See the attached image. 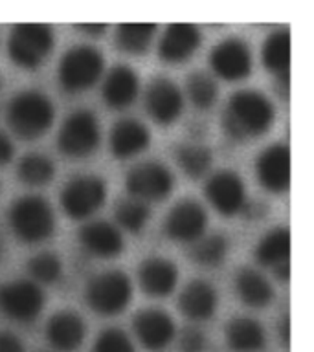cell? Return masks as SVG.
Here are the masks:
<instances>
[{"label": "cell", "instance_id": "obj_1", "mask_svg": "<svg viewBox=\"0 0 314 352\" xmlns=\"http://www.w3.org/2000/svg\"><path fill=\"white\" fill-rule=\"evenodd\" d=\"M275 120L274 103L259 90H237L228 98L220 116V125L231 140L250 142L272 129Z\"/></svg>", "mask_w": 314, "mask_h": 352}, {"label": "cell", "instance_id": "obj_2", "mask_svg": "<svg viewBox=\"0 0 314 352\" xmlns=\"http://www.w3.org/2000/svg\"><path fill=\"white\" fill-rule=\"evenodd\" d=\"M54 101L41 90H22L11 98L6 120L11 132L21 140L33 142L43 138L54 125Z\"/></svg>", "mask_w": 314, "mask_h": 352}, {"label": "cell", "instance_id": "obj_3", "mask_svg": "<svg viewBox=\"0 0 314 352\" xmlns=\"http://www.w3.org/2000/svg\"><path fill=\"white\" fill-rule=\"evenodd\" d=\"M8 220L17 239L26 244L46 241L55 230L54 208L46 198L39 195H24L17 198L10 206Z\"/></svg>", "mask_w": 314, "mask_h": 352}, {"label": "cell", "instance_id": "obj_4", "mask_svg": "<svg viewBox=\"0 0 314 352\" xmlns=\"http://www.w3.org/2000/svg\"><path fill=\"white\" fill-rule=\"evenodd\" d=\"M55 35L48 24L22 22L13 26L8 38V55L13 65L33 70L44 65L54 52Z\"/></svg>", "mask_w": 314, "mask_h": 352}, {"label": "cell", "instance_id": "obj_5", "mask_svg": "<svg viewBox=\"0 0 314 352\" xmlns=\"http://www.w3.org/2000/svg\"><path fill=\"white\" fill-rule=\"evenodd\" d=\"M105 57L90 44H76L59 60V82L68 94L85 92L103 76Z\"/></svg>", "mask_w": 314, "mask_h": 352}, {"label": "cell", "instance_id": "obj_6", "mask_svg": "<svg viewBox=\"0 0 314 352\" xmlns=\"http://www.w3.org/2000/svg\"><path fill=\"white\" fill-rule=\"evenodd\" d=\"M132 280L121 270H107L88 280L85 297L88 307L99 316H118L132 299Z\"/></svg>", "mask_w": 314, "mask_h": 352}, {"label": "cell", "instance_id": "obj_7", "mask_svg": "<svg viewBox=\"0 0 314 352\" xmlns=\"http://www.w3.org/2000/svg\"><path fill=\"white\" fill-rule=\"evenodd\" d=\"M101 142V126L92 110H74L59 129L57 147L65 156L85 158L96 153Z\"/></svg>", "mask_w": 314, "mask_h": 352}, {"label": "cell", "instance_id": "obj_8", "mask_svg": "<svg viewBox=\"0 0 314 352\" xmlns=\"http://www.w3.org/2000/svg\"><path fill=\"white\" fill-rule=\"evenodd\" d=\"M61 208L70 219L92 217L107 200V182L98 175H76L61 189Z\"/></svg>", "mask_w": 314, "mask_h": 352}, {"label": "cell", "instance_id": "obj_9", "mask_svg": "<svg viewBox=\"0 0 314 352\" xmlns=\"http://www.w3.org/2000/svg\"><path fill=\"white\" fill-rule=\"evenodd\" d=\"M127 192L142 202H162L169 197L175 187L173 173L158 160L140 162L127 173Z\"/></svg>", "mask_w": 314, "mask_h": 352}, {"label": "cell", "instance_id": "obj_10", "mask_svg": "<svg viewBox=\"0 0 314 352\" xmlns=\"http://www.w3.org/2000/svg\"><path fill=\"white\" fill-rule=\"evenodd\" d=\"M46 302L43 288L28 279H17L0 285V312L6 318L30 323L41 316Z\"/></svg>", "mask_w": 314, "mask_h": 352}, {"label": "cell", "instance_id": "obj_11", "mask_svg": "<svg viewBox=\"0 0 314 352\" xmlns=\"http://www.w3.org/2000/svg\"><path fill=\"white\" fill-rule=\"evenodd\" d=\"M208 213L200 202L182 198L164 219V233L175 242H195L206 233Z\"/></svg>", "mask_w": 314, "mask_h": 352}, {"label": "cell", "instance_id": "obj_12", "mask_svg": "<svg viewBox=\"0 0 314 352\" xmlns=\"http://www.w3.org/2000/svg\"><path fill=\"white\" fill-rule=\"evenodd\" d=\"M209 66L215 76L226 81H241L252 72V50L247 41L239 37H228L220 41L209 52Z\"/></svg>", "mask_w": 314, "mask_h": 352}, {"label": "cell", "instance_id": "obj_13", "mask_svg": "<svg viewBox=\"0 0 314 352\" xmlns=\"http://www.w3.org/2000/svg\"><path fill=\"white\" fill-rule=\"evenodd\" d=\"M145 110L158 125H171L184 110V94L175 81L158 76L145 88Z\"/></svg>", "mask_w": 314, "mask_h": 352}, {"label": "cell", "instance_id": "obj_14", "mask_svg": "<svg viewBox=\"0 0 314 352\" xmlns=\"http://www.w3.org/2000/svg\"><path fill=\"white\" fill-rule=\"evenodd\" d=\"M204 192L208 202L222 217H233L241 213L242 206L247 202V189L244 182L236 170H217L209 176Z\"/></svg>", "mask_w": 314, "mask_h": 352}, {"label": "cell", "instance_id": "obj_15", "mask_svg": "<svg viewBox=\"0 0 314 352\" xmlns=\"http://www.w3.org/2000/svg\"><path fill=\"white\" fill-rule=\"evenodd\" d=\"M255 175L266 191L281 195L291 186V151L283 143L264 147L255 158Z\"/></svg>", "mask_w": 314, "mask_h": 352}, {"label": "cell", "instance_id": "obj_16", "mask_svg": "<svg viewBox=\"0 0 314 352\" xmlns=\"http://www.w3.org/2000/svg\"><path fill=\"white\" fill-rule=\"evenodd\" d=\"M138 341L147 351H162L175 340L176 327L169 314L160 308H143L132 318Z\"/></svg>", "mask_w": 314, "mask_h": 352}, {"label": "cell", "instance_id": "obj_17", "mask_svg": "<svg viewBox=\"0 0 314 352\" xmlns=\"http://www.w3.org/2000/svg\"><path fill=\"white\" fill-rule=\"evenodd\" d=\"M253 257L261 266L274 272L280 280H289L291 275V231L274 228L266 231L253 248Z\"/></svg>", "mask_w": 314, "mask_h": 352}, {"label": "cell", "instance_id": "obj_18", "mask_svg": "<svg viewBox=\"0 0 314 352\" xmlns=\"http://www.w3.org/2000/svg\"><path fill=\"white\" fill-rule=\"evenodd\" d=\"M202 33L195 24L189 22H173L165 28L164 35L158 43L160 59L169 65H178L191 59L200 48Z\"/></svg>", "mask_w": 314, "mask_h": 352}, {"label": "cell", "instance_id": "obj_19", "mask_svg": "<svg viewBox=\"0 0 314 352\" xmlns=\"http://www.w3.org/2000/svg\"><path fill=\"white\" fill-rule=\"evenodd\" d=\"M77 239L88 253L99 258H114L125 250L123 233L109 220H94L83 224L77 231Z\"/></svg>", "mask_w": 314, "mask_h": 352}, {"label": "cell", "instance_id": "obj_20", "mask_svg": "<svg viewBox=\"0 0 314 352\" xmlns=\"http://www.w3.org/2000/svg\"><path fill=\"white\" fill-rule=\"evenodd\" d=\"M46 340L55 351L74 352L83 345L87 336V324L74 310H59L46 323Z\"/></svg>", "mask_w": 314, "mask_h": 352}, {"label": "cell", "instance_id": "obj_21", "mask_svg": "<svg viewBox=\"0 0 314 352\" xmlns=\"http://www.w3.org/2000/svg\"><path fill=\"white\" fill-rule=\"evenodd\" d=\"M138 285L149 297H167L178 285V268L165 257H147L138 266Z\"/></svg>", "mask_w": 314, "mask_h": 352}, {"label": "cell", "instance_id": "obj_22", "mask_svg": "<svg viewBox=\"0 0 314 352\" xmlns=\"http://www.w3.org/2000/svg\"><path fill=\"white\" fill-rule=\"evenodd\" d=\"M138 90H140V77L136 70L129 65H116L107 72L101 94H103V101L110 109L123 110L136 101Z\"/></svg>", "mask_w": 314, "mask_h": 352}, {"label": "cell", "instance_id": "obj_23", "mask_svg": "<svg viewBox=\"0 0 314 352\" xmlns=\"http://www.w3.org/2000/svg\"><path fill=\"white\" fill-rule=\"evenodd\" d=\"M151 143V132L142 121L134 118H125V120L116 121L109 136L110 153L116 158L127 160L143 153Z\"/></svg>", "mask_w": 314, "mask_h": 352}, {"label": "cell", "instance_id": "obj_24", "mask_svg": "<svg viewBox=\"0 0 314 352\" xmlns=\"http://www.w3.org/2000/svg\"><path fill=\"white\" fill-rule=\"evenodd\" d=\"M219 296L213 285L204 279L189 280L178 296V310L191 321H206L215 314Z\"/></svg>", "mask_w": 314, "mask_h": 352}, {"label": "cell", "instance_id": "obj_25", "mask_svg": "<svg viewBox=\"0 0 314 352\" xmlns=\"http://www.w3.org/2000/svg\"><path fill=\"white\" fill-rule=\"evenodd\" d=\"M226 343L236 352H258L266 345V332L258 319L237 316L224 329Z\"/></svg>", "mask_w": 314, "mask_h": 352}, {"label": "cell", "instance_id": "obj_26", "mask_svg": "<svg viewBox=\"0 0 314 352\" xmlns=\"http://www.w3.org/2000/svg\"><path fill=\"white\" fill-rule=\"evenodd\" d=\"M236 292L247 307L264 308L274 301V286L259 270L244 266L236 274Z\"/></svg>", "mask_w": 314, "mask_h": 352}, {"label": "cell", "instance_id": "obj_27", "mask_svg": "<svg viewBox=\"0 0 314 352\" xmlns=\"http://www.w3.org/2000/svg\"><path fill=\"white\" fill-rule=\"evenodd\" d=\"M261 59L264 68L278 76L283 82H289L291 70V33L289 30H274L264 38L261 48Z\"/></svg>", "mask_w": 314, "mask_h": 352}, {"label": "cell", "instance_id": "obj_28", "mask_svg": "<svg viewBox=\"0 0 314 352\" xmlns=\"http://www.w3.org/2000/svg\"><path fill=\"white\" fill-rule=\"evenodd\" d=\"M156 24L153 22H123L116 28V48L129 55L147 54L153 44Z\"/></svg>", "mask_w": 314, "mask_h": 352}, {"label": "cell", "instance_id": "obj_29", "mask_svg": "<svg viewBox=\"0 0 314 352\" xmlns=\"http://www.w3.org/2000/svg\"><path fill=\"white\" fill-rule=\"evenodd\" d=\"M175 160L187 178L200 180L211 169L213 153L200 143H180L175 148Z\"/></svg>", "mask_w": 314, "mask_h": 352}, {"label": "cell", "instance_id": "obj_30", "mask_svg": "<svg viewBox=\"0 0 314 352\" xmlns=\"http://www.w3.org/2000/svg\"><path fill=\"white\" fill-rule=\"evenodd\" d=\"M228 252H230L228 235L215 231L193 242V246L189 248V257L193 263L200 264L204 268H217L219 264H222Z\"/></svg>", "mask_w": 314, "mask_h": 352}, {"label": "cell", "instance_id": "obj_31", "mask_svg": "<svg viewBox=\"0 0 314 352\" xmlns=\"http://www.w3.org/2000/svg\"><path fill=\"white\" fill-rule=\"evenodd\" d=\"M17 176L26 186H44L54 180L55 164L43 153H28L19 160Z\"/></svg>", "mask_w": 314, "mask_h": 352}, {"label": "cell", "instance_id": "obj_32", "mask_svg": "<svg viewBox=\"0 0 314 352\" xmlns=\"http://www.w3.org/2000/svg\"><path fill=\"white\" fill-rule=\"evenodd\" d=\"M149 217H151V209L147 204L138 198L127 197L116 202L114 219L118 228H123L131 233H140L147 224Z\"/></svg>", "mask_w": 314, "mask_h": 352}, {"label": "cell", "instance_id": "obj_33", "mask_svg": "<svg viewBox=\"0 0 314 352\" xmlns=\"http://www.w3.org/2000/svg\"><path fill=\"white\" fill-rule=\"evenodd\" d=\"M186 92L191 99V103L195 104V109L198 110H208L211 109L217 101L219 96V87L217 81L213 79L211 74L208 72H191L187 76L186 81Z\"/></svg>", "mask_w": 314, "mask_h": 352}, {"label": "cell", "instance_id": "obj_34", "mask_svg": "<svg viewBox=\"0 0 314 352\" xmlns=\"http://www.w3.org/2000/svg\"><path fill=\"white\" fill-rule=\"evenodd\" d=\"M28 272L32 275L33 283L43 285H54L61 279L63 274V263L61 258L52 252H43L33 255L28 261Z\"/></svg>", "mask_w": 314, "mask_h": 352}, {"label": "cell", "instance_id": "obj_35", "mask_svg": "<svg viewBox=\"0 0 314 352\" xmlns=\"http://www.w3.org/2000/svg\"><path fill=\"white\" fill-rule=\"evenodd\" d=\"M92 352H136V346L123 330L110 327L96 338Z\"/></svg>", "mask_w": 314, "mask_h": 352}, {"label": "cell", "instance_id": "obj_36", "mask_svg": "<svg viewBox=\"0 0 314 352\" xmlns=\"http://www.w3.org/2000/svg\"><path fill=\"white\" fill-rule=\"evenodd\" d=\"M178 349L180 352H206L208 338L197 327H186L178 336Z\"/></svg>", "mask_w": 314, "mask_h": 352}, {"label": "cell", "instance_id": "obj_37", "mask_svg": "<svg viewBox=\"0 0 314 352\" xmlns=\"http://www.w3.org/2000/svg\"><path fill=\"white\" fill-rule=\"evenodd\" d=\"M241 214L247 220H261L269 214V206L261 200H247L241 209Z\"/></svg>", "mask_w": 314, "mask_h": 352}, {"label": "cell", "instance_id": "obj_38", "mask_svg": "<svg viewBox=\"0 0 314 352\" xmlns=\"http://www.w3.org/2000/svg\"><path fill=\"white\" fill-rule=\"evenodd\" d=\"M0 352H26L21 338L10 330H0Z\"/></svg>", "mask_w": 314, "mask_h": 352}, {"label": "cell", "instance_id": "obj_39", "mask_svg": "<svg viewBox=\"0 0 314 352\" xmlns=\"http://www.w3.org/2000/svg\"><path fill=\"white\" fill-rule=\"evenodd\" d=\"M13 154H15V147H13L11 138L6 132L0 131V165L10 164L13 160Z\"/></svg>", "mask_w": 314, "mask_h": 352}, {"label": "cell", "instance_id": "obj_40", "mask_svg": "<svg viewBox=\"0 0 314 352\" xmlns=\"http://www.w3.org/2000/svg\"><path fill=\"white\" fill-rule=\"evenodd\" d=\"M77 30H81L83 33H87L90 37H101L105 32H107V24H88V22H81V24H76Z\"/></svg>", "mask_w": 314, "mask_h": 352}, {"label": "cell", "instance_id": "obj_41", "mask_svg": "<svg viewBox=\"0 0 314 352\" xmlns=\"http://www.w3.org/2000/svg\"><path fill=\"white\" fill-rule=\"evenodd\" d=\"M278 330H280L281 343H283V345H289V340H291V319H289L286 314L280 319V327H278Z\"/></svg>", "mask_w": 314, "mask_h": 352}, {"label": "cell", "instance_id": "obj_42", "mask_svg": "<svg viewBox=\"0 0 314 352\" xmlns=\"http://www.w3.org/2000/svg\"><path fill=\"white\" fill-rule=\"evenodd\" d=\"M4 252H6L4 239H2V235H0V261H2V257H4Z\"/></svg>", "mask_w": 314, "mask_h": 352}]
</instances>
